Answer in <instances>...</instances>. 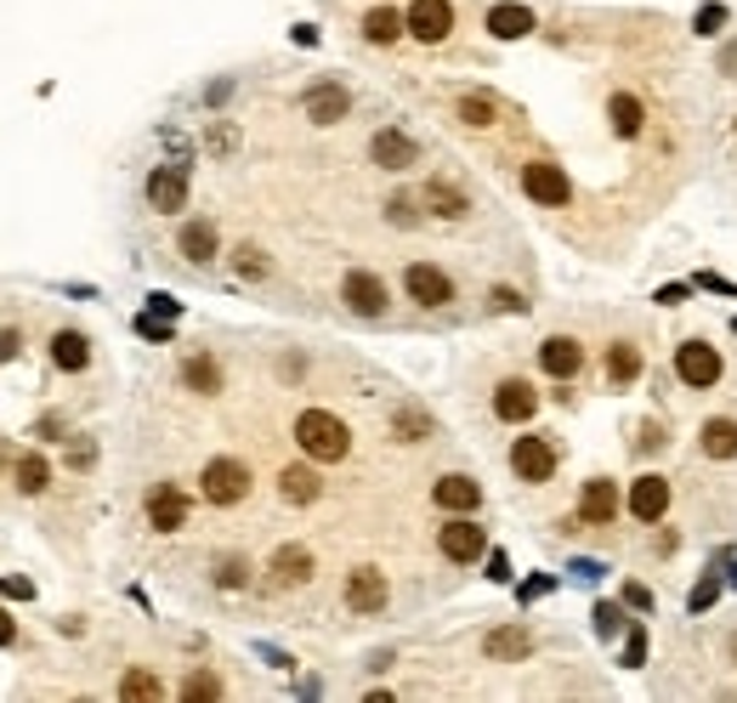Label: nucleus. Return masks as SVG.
<instances>
[{"label": "nucleus", "instance_id": "obj_1", "mask_svg": "<svg viewBox=\"0 0 737 703\" xmlns=\"http://www.w3.org/2000/svg\"><path fill=\"white\" fill-rule=\"evenodd\" d=\"M295 442H301L313 460L335 466V460H347V448H352V431L340 426V420H335L329 409H307L301 420H295Z\"/></svg>", "mask_w": 737, "mask_h": 703}, {"label": "nucleus", "instance_id": "obj_2", "mask_svg": "<svg viewBox=\"0 0 737 703\" xmlns=\"http://www.w3.org/2000/svg\"><path fill=\"white\" fill-rule=\"evenodd\" d=\"M199 488H205L211 506H238V499L250 493V466H244V460H211Z\"/></svg>", "mask_w": 737, "mask_h": 703}, {"label": "nucleus", "instance_id": "obj_3", "mask_svg": "<svg viewBox=\"0 0 737 703\" xmlns=\"http://www.w3.org/2000/svg\"><path fill=\"white\" fill-rule=\"evenodd\" d=\"M675 375L686 380V386H715L720 380V352L709 346V340H680V352H675Z\"/></svg>", "mask_w": 737, "mask_h": 703}, {"label": "nucleus", "instance_id": "obj_4", "mask_svg": "<svg viewBox=\"0 0 737 703\" xmlns=\"http://www.w3.org/2000/svg\"><path fill=\"white\" fill-rule=\"evenodd\" d=\"M522 187H528V198H539V205H567V198H573V182H567L562 165H551V160L522 165Z\"/></svg>", "mask_w": 737, "mask_h": 703}, {"label": "nucleus", "instance_id": "obj_5", "mask_svg": "<svg viewBox=\"0 0 737 703\" xmlns=\"http://www.w3.org/2000/svg\"><path fill=\"white\" fill-rule=\"evenodd\" d=\"M511 466H516L522 482H551V471H556V448H551L545 437H516Z\"/></svg>", "mask_w": 737, "mask_h": 703}, {"label": "nucleus", "instance_id": "obj_6", "mask_svg": "<svg viewBox=\"0 0 737 703\" xmlns=\"http://www.w3.org/2000/svg\"><path fill=\"white\" fill-rule=\"evenodd\" d=\"M449 29H454V7H449V0H414V7H409V34L414 40L437 45V40H449Z\"/></svg>", "mask_w": 737, "mask_h": 703}, {"label": "nucleus", "instance_id": "obj_7", "mask_svg": "<svg viewBox=\"0 0 737 703\" xmlns=\"http://www.w3.org/2000/svg\"><path fill=\"white\" fill-rule=\"evenodd\" d=\"M340 300L358 313V318H380L386 313V284L375 273H347V284H340Z\"/></svg>", "mask_w": 737, "mask_h": 703}, {"label": "nucleus", "instance_id": "obj_8", "mask_svg": "<svg viewBox=\"0 0 737 703\" xmlns=\"http://www.w3.org/2000/svg\"><path fill=\"white\" fill-rule=\"evenodd\" d=\"M403 284H409V295L420 300V307H449V300H454L449 273H437V267H426V262H414V267L403 273Z\"/></svg>", "mask_w": 737, "mask_h": 703}, {"label": "nucleus", "instance_id": "obj_9", "mask_svg": "<svg viewBox=\"0 0 737 703\" xmlns=\"http://www.w3.org/2000/svg\"><path fill=\"white\" fill-rule=\"evenodd\" d=\"M147 205L154 211H182L187 205V171L182 165H160L147 176Z\"/></svg>", "mask_w": 737, "mask_h": 703}, {"label": "nucleus", "instance_id": "obj_10", "mask_svg": "<svg viewBox=\"0 0 737 703\" xmlns=\"http://www.w3.org/2000/svg\"><path fill=\"white\" fill-rule=\"evenodd\" d=\"M147 522H154L160 533H176L187 522V493L171 488V482H160L154 493H147Z\"/></svg>", "mask_w": 737, "mask_h": 703}, {"label": "nucleus", "instance_id": "obj_11", "mask_svg": "<svg viewBox=\"0 0 737 703\" xmlns=\"http://www.w3.org/2000/svg\"><path fill=\"white\" fill-rule=\"evenodd\" d=\"M437 544H442V557H449V562H477L482 557V528L465 522V511H460L449 528L437 533Z\"/></svg>", "mask_w": 737, "mask_h": 703}, {"label": "nucleus", "instance_id": "obj_12", "mask_svg": "<svg viewBox=\"0 0 737 703\" xmlns=\"http://www.w3.org/2000/svg\"><path fill=\"white\" fill-rule=\"evenodd\" d=\"M347 608L352 613H380L386 608V579H380V568H352L347 573Z\"/></svg>", "mask_w": 737, "mask_h": 703}, {"label": "nucleus", "instance_id": "obj_13", "mask_svg": "<svg viewBox=\"0 0 737 703\" xmlns=\"http://www.w3.org/2000/svg\"><path fill=\"white\" fill-rule=\"evenodd\" d=\"M369 154H375V165H386V171H409V165H420V147H414V136H403V131H375Z\"/></svg>", "mask_w": 737, "mask_h": 703}, {"label": "nucleus", "instance_id": "obj_14", "mask_svg": "<svg viewBox=\"0 0 737 703\" xmlns=\"http://www.w3.org/2000/svg\"><path fill=\"white\" fill-rule=\"evenodd\" d=\"M347 109H352V96H347V85H335V80H324V85L307 91V120H313V125L347 120Z\"/></svg>", "mask_w": 737, "mask_h": 703}, {"label": "nucleus", "instance_id": "obj_15", "mask_svg": "<svg viewBox=\"0 0 737 703\" xmlns=\"http://www.w3.org/2000/svg\"><path fill=\"white\" fill-rule=\"evenodd\" d=\"M539 364H545V375H556V380H573L579 364H584V346L573 335H551L545 346H539Z\"/></svg>", "mask_w": 737, "mask_h": 703}, {"label": "nucleus", "instance_id": "obj_16", "mask_svg": "<svg viewBox=\"0 0 737 703\" xmlns=\"http://www.w3.org/2000/svg\"><path fill=\"white\" fill-rule=\"evenodd\" d=\"M613 517H618V488H613L607 477L584 482V499H579V522L602 528V522H613Z\"/></svg>", "mask_w": 737, "mask_h": 703}, {"label": "nucleus", "instance_id": "obj_17", "mask_svg": "<svg viewBox=\"0 0 737 703\" xmlns=\"http://www.w3.org/2000/svg\"><path fill=\"white\" fill-rule=\"evenodd\" d=\"M664 511H669V482L664 477H635V488H629V517L658 522Z\"/></svg>", "mask_w": 737, "mask_h": 703}, {"label": "nucleus", "instance_id": "obj_18", "mask_svg": "<svg viewBox=\"0 0 737 703\" xmlns=\"http://www.w3.org/2000/svg\"><path fill=\"white\" fill-rule=\"evenodd\" d=\"M533 409H539V391H533L528 380H500V391H494V415H500V420L522 426Z\"/></svg>", "mask_w": 737, "mask_h": 703}, {"label": "nucleus", "instance_id": "obj_19", "mask_svg": "<svg viewBox=\"0 0 737 703\" xmlns=\"http://www.w3.org/2000/svg\"><path fill=\"white\" fill-rule=\"evenodd\" d=\"M313 579V550H301V544H284V550H273V584H307Z\"/></svg>", "mask_w": 737, "mask_h": 703}, {"label": "nucleus", "instance_id": "obj_20", "mask_svg": "<svg viewBox=\"0 0 737 703\" xmlns=\"http://www.w3.org/2000/svg\"><path fill=\"white\" fill-rule=\"evenodd\" d=\"M431 499H437V506H442V511H477V499H482V488H477L471 477H460V471H454V477H442V482L431 488Z\"/></svg>", "mask_w": 737, "mask_h": 703}, {"label": "nucleus", "instance_id": "obj_21", "mask_svg": "<svg viewBox=\"0 0 737 703\" xmlns=\"http://www.w3.org/2000/svg\"><path fill=\"white\" fill-rule=\"evenodd\" d=\"M52 364L69 369V375H80V369L91 364V346H85L80 329H58V335H52Z\"/></svg>", "mask_w": 737, "mask_h": 703}, {"label": "nucleus", "instance_id": "obj_22", "mask_svg": "<svg viewBox=\"0 0 737 703\" xmlns=\"http://www.w3.org/2000/svg\"><path fill=\"white\" fill-rule=\"evenodd\" d=\"M482 652H488V659H528V652H533V635L522 630V624H505V630H494V635H488L482 641Z\"/></svg>", "mask_w": 737, "mask_h": 703}, {"label": "nucleus", "instance_id": "obj_23", "mask_svg": "<svg viewBox=\"0 0 737 703\" xmlns=\"http://www.w3.org/2000/svg\"><path fill=\"white\" fill-rule=\"evenodd\" d=\"M426 205H431L437 216H449V222H454V216H465V211H471V198H465V193H460L454 182L431 176V182H426Z\"/></svg>", "mask_w": 737, "mask_h": 703}, {"label": "nucleus", "instance_id": "obj_24", "mask_svg": "<svg viewBox=\"0 0 737 703\" xmlns=\"http://www.w3.org/2000/svg\"><path fill=\"white\" fill-rule=\"evenodd\" d=\"M278 488H284V499H289V506H313V499H318V471H307V466H289L284 477H278Z\"/></svg>", "mask_w": 737, "mask_h": 703}, {"label": "nucleus", "instance_id": "obj_25", "mask_svg": "<svg viewBox=\"0 0 737 703\" xmlns=\"http://www.w3.org/2000/svg\"><path fill=\"white\" fill-rule=\"evenodd\" d=\"M698 442H704V455H715V460H731V455H737V420H704Z\"/></svg>", "mask_w": 737, "mask_h": 703}, {"label": "nucleus", "instance_id": "obj_26", "mask_svg": "<svg viewBox=\"0 0 737 703\" xmlns=\"http://www.w3.org/2000/svg\"><path fill=\"white\" fill-rule=\"evenodd\" d=\"M176 244H182L187 262H211V256H216V227H211V222H187Z\"/></svg>", "mask_w": 737, "mask_h": 703}, {"label": "nucleus", "instance_id": "obj_27", "mask_svg": "<svg viewBox=\"0 0 737 703\" xmlns=\"http://www.w3.org/2000/svg\"><path fill=\"white\" fill-rule=\"evenodd\" d=\"M403 29H409V18H403V12H391V7H375V12L364 18V34H369L375 45H391Z\"/></svg>", "mask_w": 737, "mask_h": 703}, {"label": "nucleus", "instance_id": "obj_28", "mask_svg": "<svg viewBox=\"0 0 737 703\" xmlns=\"http://www.w3.org/2000/svg\"><path fill=\"white\" fill-rule=\"evenodd\" d=\"M488 29H494L500 40H522L533 29V12L528 7H494V12H488Z\"/></svg>", "mask_w": 737, "mask_h": 703}, {"label": "nucleus", "instance_id": "obj_29", "mask_svg": "<svg viewBox=\"0 0 737 703\" xmlns=\"http://www.w3.org/2000/svg\"><path fill=\"white\" fill-rule=\"evenodd\" d=\"M607 120H613L618 136H642V103H635L629 91H618L613 103H607Z\"/></svg>", "mask_w": 737, "mask_h": 703}, {"label": "nucleus", "instance_id": "obj_30", "mask_svg": "<svg viewBox=\"0 0 737 703\" xmlns=\"http://www.w3.org/2000/svg\"><path fill=\"white\" fill-rule=\"evenodd\" d=\"M182 380H187L193 391H205V397H211V391H222V369H216V358H205V352L182 364Z\"/></svg>", "mask_w": 737, "mask_h": 703}, {"label": "nucleus", "instance_id": "obj_31", "mask_svg": "<svg viewBox=\"0 0 737 703\" xmlns=\"http://www.w3.org/2000/svg\"><path fill=\"white\" fill-rule=\"evenodd\" d=\"M120 697H125V703H160V697H165V686H160V675L131 670V675L120 681Z\"/></svg>", "mask_w": 737, "mask_h": 703}, {"label": "nucleus", "instance_id": "obj_32", "mask_svg": "<svg viewBox=\"0 0 737 703\" xmlns=\"http://www.w3.org/2000/svg\"><path fill=\"white\" fill-rule=\"evenodd\" d=\"M607 375H613L618 386H629L635 375H642V352H635L629 340H618V346L607 352Z\"/></svg>", "mask_w": 737, "mask_h": 703}, {"label": "nucleus", "instance_id": "obj_33", "mask_svg": "<svg viewBox=\"0 0 737 703\" xmlns=\"http://www.w3.org/2000/svg\"><path fill=\"white\" fill-rule=\"evenodd\" d=\"M12 477H18L23 493H45V482H52V466H45L40 455H23V460L12 466Z\"/></svg>", "mask_w": 737, "mask_h": 703}, {"label": "nucleus", "instance_id": "obj_34", "mask_svg": "<svg viewBox=\"0 0 737 703\" xmlns=\"http://www.w3.org/2000/svg\"><path fill=\"white\" fill-rule=\"evenodd\" d=\"M182 697H187V703H216V697H222V681H216L211 670H193V675L182 681Z\"/></svg>", "mask_w": 737, "mask_h": 703}, {"label": "nucleus", "instance_id": "obj_35", "mask_svg": "<svg viewBox=\"0 0 737 703\" xmlns=\"http://www.w3.org/2000/svg\"><path fill=\"white\" fill-rule=\"evenodd\" d=\"M460 120L465 125H494V103H488V96H460Z\"/></svg>", "mask_w": 737, "mask_h": 703}, {"label": "nucleus", "instance_id": "obj_36", "mask_svg": "<svg viewBox=\"0 0 737 703\" xmlns=\"http://www.w3.org/2000/svg\"><path fill=\"white\" fill-rule=\"evenodd\" d=\"M233 267H238V278H267V256H262V249H256V244H244Z\"/></svg>", "mask_w": 737, "mask_h": 703}, {"label": "nucleus", "instance_id": "obj_37", "mask_svg": "<svg viewBox=\"0 0 737 703\" xmlns=\"http://www.w3.org/2000/svg\"><path fill=\"white\" fill-rule=\"evenodd\" d=\"M244 573H250V568H244L238 557H227V562H222V573H216V584H222V590H238V584H244Z\"/></svg>", "mask_w": 737, "mask_h": 703}, {"label": "nucleus", "instance_id": "obj_38", "mask_svg": "<svg viewBox=\"0 0 737 703\" xmlns=\"http://www.w3.org/2000/svg\"><path fill=\"white\" fill-rule=\"evenodd\" d=\"M642 659H647V635H642V630H629V641H624V664L635 670Z\"/></svg>", "mask_w": 737, "mask_h": 703}, {"label": "nucleus", "instance_id": "obj_39", "mask_svg": "<svg viewBox=\"0 0 737 703\" xmlns=\"http://www.w3.org/2000/svg\"><path fill=\"white\" fill-rule=\"evenodd\" d=\"M136 329H142L147 340H171V318H154V313H147V318H136Z\"/></svg>", "mask_w": 737, "mask_h": 703}, {"label": "nucleus", "instance_id": "obj_40", "mask_svg": "<svg viewBox=\"0 0 737 703\" xmlns=\"http://www.w3.org/2000/svg\"><path fill=\"white\" fill-rule=\"evenodd\" d=\"M398 431H403V442H414V437H426V415H414V409H403V415H398Z\"/></svg>", "mask_w": 737, "mask_h": 703}, {"label": "nucleus", "instance_id": "obj_41", "mask_svg": "<svg viewBox=\"0 0 737 703\" xmlns=\"http://www.w3.org/2000/svg\"><path fill=\"white\" fill-rule=\"evenodd\" d=\"M715 595H720V584H715V579H704V584L693 590V613H709V608H715Z\"/></svg>", "mask_w": 737, "mask_h": 703}, {"label": "nucleus", "instance_id": "obj_42", "mask_svg": "<svg viewBox=\"0 0 737 703\" xmlns=\"http://www.w3.org/2000/svg\"><path fill=\"white\" fill-rule=\"evenodd\" d=\"M18 352H23V335L18 329H0V364H12Z\"/></svg>", "mask_w": 737, "mask_h": 703}, {"label": "nucleus", "instance_id": "obj_43", "mask_svg": "<svg viewBox=\"0 0 737 703\" xmlns=\"http://www.w3.org/2000/svg\"><path fill=\"white\" fill-rule=\"evenodd\" d=\"M720 23H726V7H704L698 12V34H715Z\"/></svg>", "mask_w": 737, "mask_h": 703}, {"label": "nucleus", "instance_id": "obj_44", "mask_svg": "<svg viewBox=\"0 0 737 703\" xmlns=\"http://www.w3.org/2000/svg\"><path fill=\"white\" fill-rule=\"evenodd\" d=\"M0 595H12V601H29V595H34V584H29V579H0Z\"/></svg>", "mask_w": 737, "mask_h": 703}, {"label": "nucleus", "instance_id": "obj_45", "mask_svg": "<svg viewBox=\"0 0 737 703\" xmlns=\"http://www.w3.org/2000/svg\"><path fill=\"white\" fill-rule=\"evenodd\" d=\"M618 630V608H596V635H613Z\"/></svg>", "mask_w": 737, "mask_h": 703}, {"label": "nucleus", "instance_id": "obj_46", "mask_svg": "<svg viewBox=\"0 0 737 703\" xmlns=\"http://www.w3.org/2000/svg\"><path fill=\"white\" fill-rule=\"evenodd\" d=\"M488 579H511V562L500 557V550H494V557H488Z\"/></svg>", "mask_w": 737, "mask_h": 703}, {"label": "nucleus", "instance_id": "obj_47", "mask_svg": "<svg viewBox=\"0 0 737 703\" xmlns=\"http://www.w3.org/2000/svg\"><path fill=\"white\" fill-rule=\"evenodd\" d=\"M494 300H500L505 313H522V295H516V289H494Z\"/></svg>", "mask_w": 737, "mask_h": 703}, {"label": "nucleus", "instance_id": "obj_48", "mask_svg": "<svg viewBox=\"0 0 737 703\" xmlns=\"http://www.w3.org/2000/svg\"><path fill=\"white\" fill-rule=\"evenodd\" d=\"M624 601H629V608H653V595H647L642 584H629V590H624Z\"/></svg>", "mask_w": 737, "mask_h": 703}, {"label": "nucleus", "instance_id": "obj_49", "mask_svg": "<svg viewBox=\"0 0 737 703\" xmlns=\"http://www.w3.org/2000/svg\"><path fill=\"white\" fill-rule=\"evenodd\" d=\"M391 216H398V222L409 227V222H414V205H409V198H391Z\"/></svg>", "mask_w": 737, "mask_h": 703}, {"label": "nucleus", "instance_id": "obj_50", "mask_svg": "<svg viewBox=\"0 0 737 703\" xmlns=\"http://www.w3.org/2000/svg\"><path fill=\"white\" fill-rule=\"evenodd\" d=\"M12 635H18V624H12L7 613H0V646H12Z\"/></svg>", "mask_w": 737, "mask_h": 703}, {"label": "nucleus", "instance_id": "obj_51", "mask_svg": "<svg viewBox=\"0 0 737 703\" xmlns=\"http://www.w3.org/2000/svg\"><path fill=\"white\" fill-rule=\"evenodd\" d=\"M720 69H726V74H737V45H731V52L720 58Z\"/></svg>", "mask_w": 737, "mask_h": 703}, {"label": "nucleus", "instance_id": "obj_52", "mask_svg": "<svg viewBox=\"0 0 737 703\" xmlns=\"http://www.w3.org/2000/svg\"><path fill=\"white\" fill-rule=\"evenodd\" d=\"M731 659H737V635H731Z\"/></svg>", "mask_w": 737, "mask_h": 703}, {"label": "nucleus", "instance_id": "obj_53", "mask_svg": "<svg viewBox=\"0 0 737 703\" xmlns=\"http://www.w3.org/2000/svg\"><path fill=\"white\" fill-rule=\"evenodd\" d=\"M731 579H737V573H731Z\"/></svg>", "mask_w": 737, "mask_h": 703}, {"label": "nucleus", "instance_id": "obj_54", "mask_svg": "<svg viewBox=\"0 0 737 703\" xmlns=\"http://www.w3.org/2000/svg\"><path fill=\"white\" fill-rule=\"evenodd\" d=\"M731 329H737V324H731Z\"/></svg>", "mask_w": 737, "mask_h": 703}]
</instances>
